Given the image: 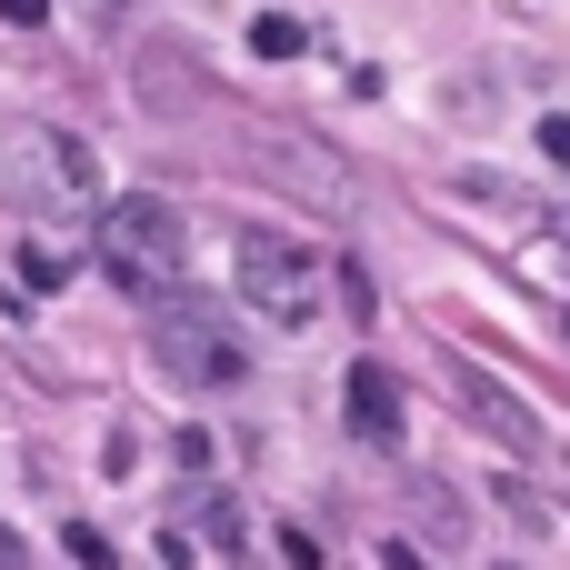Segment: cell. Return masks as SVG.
<instances>
[{
  "instance_id": "6da1fadb",
  "label": "cell",
  "mask_w": 570,
  "mask_h": 570,
  "mask_svg": "<svg viewBox=\"0 0 570 570\" xmlns=\"http://www.w3.org/2000/svg\"><path fill=\"white\" fill-rule=\"evenodd\" d=\"M90 250H100V271H110L130 301H160V291L180 281V210H170L160 190H120V200H100Z\"/></svg>"
},
{
  "instance_id": "7a4b0ae2",
  "label": "cell",
  "mask_w": 570,
  "mask_h": 570,
  "mask_svg": "<svg viewBox=\"0 0 570 570\" xmlns=\"http://www.w3.org/2000/svg\"><path fill=\"white\" fill-rule=\"evenodd\" d=\"M230 281H240V311L250 321H281V331H311L321 321V250L291 240V230H240L230 240Z\"/></svg>"
},
{
  "instance_id": "3957f363",
  "label": "cell",
  "mask_w": 570,
  "mask_h": 570,
  "mask_svg": "<svg viewBox=\"0 0 570 570\" xmlns=\"http://www.w3.org/2000/svg\"><path fill=\"white\" fill-rule=\"evenodd\" d=\"M10 190L40 200V210H90L100 200V160H90V140L30 120V130H10Z\"/></svg>"
},
{
  "instance_id": "277c9868",
  "label": "cell",
  "mask_w": 570,
  "mask_h": 570,
  "mask_svg": "<svg viewBox=\"0 0 570 570\" xmlns=\"http://www.w3.org/2000/svg\"><path fill=\"white\" fill-rule=\"evenodd\" d=\"M150 361H160L180 391H230V381L250 371V351H240V331H230L220 311H160V321H150Z\"/></svg>"
},
{
  "instance_id": "5b68a950",
  "label": "cell",
  "mask_w": 570,
  "mask_h": 570,
  "mask_svg": "<svg viewBox=\"0 0 570 570\" xmlns=\"http://www.w3.org/2000/svg\"><path fill=\"white\" fill-rule=\"evenodd\" d=\"M451 391H461V411H471V431H491V441H501V451H521V461L541 451V421L521 411V391H511V381H491L481 361H451Z\"/></svg>"
},
{
  "instance_id": "8992f818",
  "label": "cell",
  "mask_w": 570,
  "mask_h": 570,
  "mask_svg": "<svg viewBox=\"0 0 570 570\" xmlns=\"http://www.w3.org/2000/svg\"><path fill=\"white\" fill-rule=\"evenodd\" d=\"M351 441L401 451V381H391L381 361H351Z\"/></svg>"
},
{
  "instance_id": "52a82bcc",
  "label": "cell",
  "mask_w": 570,
  "mask_h": 570,
  "mask_svg": "<svg viewBox=\"0 0 570 570\" xmlns=\"http://www.w3.org/2000/svg\"><path fill=\"white\" fill-rule=\"evenodd\" d=\"M250 50H261V60H301V50H311V30H301L291 10H261V20H250Z\"/></svg>"
},
{
  "instance_id": "ba28073f",
  "label": "cell",
  "mask_w": 570,
  "mask_h": 570,
  "mask_svg": "<svg viewBox=\"0 0 570 570\" xmlns=\"http://www.w3.org/2000/svg\"><path fill=\"white\" fill-rule=\"evenodd\" d=\"M20 281H30V291H60V281H70V250L30 240V250H20Z\"/></svg>"
},
{
  "instance_id": "9c48e42d",
  "label": "cell",
  "mask_w": 570,
  "mask_h": 570,
  "mask_svg": "<svg viewBox=\"0 0 570 570\" xmlns=\"http://www.w3.org/2000/svg\"><path fill=\"white\" fill-rule=\"evenodd\" d=\"M60 551H70L80 570H120V561H110V541H100L90 521H70V531H60Z\"/></svg>"
},
{
  "instance_id": "30bf717a",
  "label": "cell",
  "mask_w": 570,
  "mask_h": 570,
  "mask_svg": "<svg viewBox=\"0 0 570 570\" xmlns=\"http://www.w3.org/2000/svg\"><path fill=\"white\" fill-rule=\"evenodd\" d=\"M541 160H561V180H570V120H561V110L541 120Z\"/></svg>"
},
{
  "instance_id": "8fae6325",
  "label": "cell",
  "mask_w": 570,
  "mask_h": 570,
  "mask_svg": "<svg viewBox=\"0 0 570 570\" xmlns=\"http://www.w3.org/2000/svg\"><path fill=\"white\" fill-rule=\"evenodd\" d=\"M0 20H10V30H40V20H50V0H0Z\"/></svg>"
},
{
  "instance_id": "7c38bea8",
  "label": "cell",
  "mask_w": 570,
  "mask_h": 570,
  "mask_svg": "<svg viewBox=\"0 0 570 570\" xmlns=\"http://www.w3.org/2000/svg\"><path fill=\"white\" fill-rule=\"evenodd\" d=\"M381 570H431V561H421V551H401V541H391V551H381Z\"/></svg>"
},
{
  "instance_id": "4fadbf2b",
  "label": "cell",
  "mask_w": 570,
  "mask_h": 570,
  "mask_svg": "<svg viewBox=\"0 0 570 570\" xmlns=\"http://www.w3.org/2000/svg\"><path fill=\"white\" fill-rule=\"evenodd\" d=\"M0 570H20V541H10V531H0Z\"/></svg>"
},
{
  "instance_id": "5bb4252c",
  "label": "cell",
  "mask_w": 570,
  "mask_h": 570,
  "mask_svg": "<svg viewBox=\"0 0 570 570\" xmlns=\"http://www.w3.org/2000/svg\"><path fill=\"white\" fill-rule=\"evenodd\" d=\"M491 570H521V561H491Z\"/></svg>"
}]
</instances>
